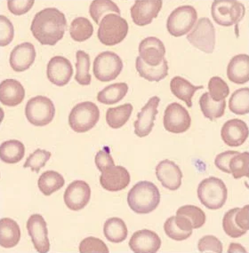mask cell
Wrapping results in <instances>:
<instances>
[{"label": "cell", "instance_id": "obj_7", "mask_svg": "<svg viewBox=\"0 0 249 253\" xmlns=\"http://www.w3.org/2000/svg\"><path fill=\"white\" fill-rule=\"evenodd\" d=\"M25 116L31 125L38 127L46 126L53 120L55 107L48 97H33L27 102Z\"/></svg>", "mask_w": 249, "mask_h": 253}, {"label": "cell", "instance_id": "obj_46", "mask_svg": "<svg viewBox=\"0 0 249 253\" xmlns=\"http://www.w3.org/2000/svg\"><path fill=\"white\" fill-rule=\"evenodd\" d=\"M14 28L8 18L0 14V46H6L13 41Z\"/></svg>", "mask_w": 249, "mask_h": 253}, {"label": "cell", "instance_id": "obj_27", "mask_svg": "<svg viewBox=\"0 0 249 253\" xmlns=\"http://www.w3.org/2000/svg\"><path fill=\"white\" fill-rule=\"evenodd\" d=\"M204 88L202 85H194L187 79L182 77H175L170 82V89L172 93L181 101H184L189 108L193 107V97L198 90Z\"/></svg>", "mask_w": 249, "mask_h": 253}, {"label": "cell", "instance_id": "obj_36", "mask_svg": "<svg viewBox=\"0 0 249 253\" xmlns=\"http://www.w3.org/2000/svg\"><path fill=\"white\" fill-rule=\"evenodd\" d=\"M76 75L75 80L81 85H89L92 81V77L89 73L90 70V56L82 50L76 53Z\"/></svg>", "mask_w": 249, "mask_h": 253}, {"label": "cell", "instance_id": "obj_37", "mask_svg": "<svg viewBox=\"0 0 249 253\" xmlns=\"http://www.w3.org/2000/svg\"><path fill=\"white\" fill-rule=\"evenodd\" d=\"M93 33L94 27L87 18H75L70 24V35L76 42L87 41L92 37Z\"/></svg>", "mask_w": 249, "mask_h": 253}, {"label": "cell", "instance_id": "obj_25", "mask_svg": "<svg viewBox=\"0 0 249 253\" xmlns=\"http://www.w3.org/2000/svg\"><path fill=\"white\" fill-rule=\"evenodd\" d=\"M229 80L236 84L249 82V55L238 54L233 57L227 67Z\"/></svg>", "mask_w": 249, "mask_h": 253}, {"label": "cell", "instance_id": "obj_16", "mask_svg": "<svg viewBox=\"0 0 249 253\" xmlns=\"http://www.w3.org/2000/svg\"><path fill=\"white\" fill-rule=\"evenodd\" d=\"M73 75V67L67 58L54 56L49 61L47 76L51 83L57 86H64L70 82Z\"/></svg>", "mask_w": 249, "mask_h": 253}, {"label": "cell", "instance_id": "obj_41", "mask_svg": "<svg viewBox=\"0 0 249 253\" xmlns=\"http://www.w3.org/2000/svg\"><path fill=\"white\" fill-rule=\"evenodd\" d=\"M240 208H233V209L228 211L226 213L224 214L223 218V231L227 236L232 238H240L241 236L246 235L247 231L241 229V227L237 225L235 221V216L237 212L239 211Z\"/></svg>", "mask_w": 249, "mask_h": 253}, {"label": "cell", "instance_id": "obj_9", "mask_svg": "<svg viewBox=\"0 0 249 253\" xmlns=\"http://www.w3.org/2000/svg\"><path fill=\"white\" fill-rule=\"evenodd\" d=\"M123 70V61L113 52H100L94 61V75L100 82H109L118 78Z\"/></svg>", "mask_w": 249, "mask_h": 253}, {"label": "cell", "instance_id": "obj_13", "mask_svg": "<svg viewBox=\"0 0 249 253\" xmlns=\"http://www.w3.org/2000/svg\"><path fill=\"white\" fill-rule=\"evenodd\" d=\"M91 198V188L84 180H75L66 188L63 199L66 206L74 211L84 209Z\"/></svg>", "mask_w": 249, "mask_h": 253}, {"label": "cell", "instance_id": "obj_4", "mask_svg": "<svg viewBox=\"0 0 249 253\" xmlns=\"http://www.w3.org/2000/svg\"><path fill=\"white\" fill-rule=\"evenodd\" d=\"M128 23L117 13H109L101 19L98 29V39L101 44L113 46L127 38Z\"/></svg>", "mask_w": 249, "mask_h": 253}, {"label": "cell", "instance_id": "obj_2", "mask_svg": "<svg viewBox=\"0 0 249 253\" xmlns=\"http://www.w3.org/2000/svg\"><path fill=\"white\" fill-rule=\"evenodd\" d=\"M160 192L155 184L143 180L136 183L127 194V204L137 214H148L157 209Z\"/></svg>", "mask_w": 249, "mask_h": 253}, {"label": "cell", "instance_id": "obj_33", "mask_svg": "<svg viewBox=\"0 0 249 253\" xmlns=\"http://www.w3.org/2000/svg\"><path fill=\"white\" fill-rule=\"evenodd\" d=\"M128 92V85L126 83H116L106 86L99 92L97 101L105 105H113L122 101Z\"/></svg>", "mask_w": 249, "mask_h": 253}, {"label": "cell", "instance_id": "obj_40", "mask_svg": "<svg viewBox=\"0 0 249 253\" xmlns=\"http://www.w3.org/2000/svg\"><path fill=\"white\" fill-rule=\"evenodd\" d=\"M176 215L184 216L193 224V229H199L205 225V214L203 210L195 205H184L176 211Z\"/></svg>", "mask_w": 249, "mask_h": 253}, {"label": "cell", "instance_id": "obj_10", "mask_svg": "<svg viewBox=\"0 0 249 253\" xmlns=\"http://www.w3.org/2000/svg\"><path fill=\"white\" fill-rule=\"evenodd\" d=\"M194 47L205 53H212L215 47V29L208 18H201L187 35Z\"/></svg>", "mask_w": 249, "mask_h": 253}, {"label": "cell", "instance_id": "obj_51", "mask_svg": "<svg viewBox=\"0 0 249 253\" xmlns=\"http://www.w3.org/2000/svg\"><path fill=\"white\" fill-rule=\"evenodd\" d=\"M227 253H249L248 251L244 248L241 244L237 243H232L229 248H228Z\"/></svg>", "mask_w": 249, "mask_h": 253}, {"label": "cell", "instance_id": "obj_26", "mask_svg": "<svg viewBox=\"0 0 249 253\" xmlns=\"http://www.w3.org/2000/svg\"><path fill=\"white\" fill-rule=\"evenodd\" d=\"M21 239V229L18 223L12 218L0 219V246L5 249L13 248Z\"/></svg>", "mask_w": 249, "mask_h": 253}, {"label": "cell", "instance_id": "obj_52", "mask_svg": "<svg viewBox=\"0 0 249 253\" xmlns=\"http://www.w3.org/2000/svg\"><path fill=\"white\" fill-rule=\"evenodd\" d=\"M4 109H2L1 107H0V124L2 123V121L4 120Z\"/></svg>", "mask_w": 249, "mask_h": 253}, {"label": "cell", "instance_id": "obj_34", "mask_svg": "<svg viewBox=\"0 0 249 253\" xmlns=\"http://www.w3.org/2000/svg\"><path fill=\"white\" fill-rule=\"evenodd\" d=\"M133 109L134 108L130 103L110 108L106 112V122L110 128L119 129L129 120Z\"/></svg>", "mask_w": 249, "mask_h": 253}, {"label": "cell", "instance_id": "obj_23", "mask_svg": "<svg viewBox=\"0 0 249 253\" xmlns=\"http://www.w3.org/2000/svg\"><path fill=\"white\" fill-rule=\"evenodd\" d=\"M164 230L167 237L181 242L188 239L193 235V224L184 216H172L164 224Z\"/></svg>", "mask_w": 249, "mask_h": 253}, {"label": "cell", "instance_id": "obj_11", "mask_svg": "<svg viewBox=\"0 0 249 253\" xmlns=\"http://www.w3.org/2000/svg\"><path fill=\"white\" fill-rule=\"evenodd\" d=\"M163 124L166 131L180 134L188 131L192 125V118L184 106L173 102L166 107Z\"/></svg>", "mask_w": 249, "mask_h": 253}, {"label": "cell", "instance_id": "obj_3", "mask_svg": "<svg viewBox=\"0 0 249 253\" xmlns=\"http://www.w3.org/2000/svg\"><path fill=\"white\" fill-rule=\"evenodd\" d=\"M198 197L205 208L213 211L221 209L227 201V187L219 178H206L198 187Z\"/></svg>", "mask_w": 249, "mask_h": 253}, {"label": "cell", "instance_id": "obj_48", "mask_svg": "<svg viewBox=\"0 0 249 253\" xmlns=\"http://www.w3.org/2000/svg\"><path fill=\"white\" fill-rule=\"evenodd\" d=\"M95 161H96L97 169L100 170V172H102L103 170L108 169L109 167L115 166L113 158L110 155L108 147H104L103 149H101L97 153Z\"/></svg>", "mask_w": 249, "mask_h": 253}, {"label": "cell", "instance_id": "obj_1", "mask_svg": "<svg viewBox=\"0 0 249 253\" xmlns=\"http://www.w3.org/2000/svg\"><path fill=\"white\" fill-rule=\"evenodd\" d=\"M67 27L65 15L55 7H48L36 13L31 31L43 45H54L62 40Z\"/></svg>", "mask_w": 249, "mask_h": 253}, {"label": "cell", "instance_id": "obj_50", "mask_svg": "<svg viewBox=\"0 0 249 253\" xmlns=\"http://www.w3.org/2000/svg\"><path fill=\"white\" fill-rule=\"evenodd\" d=\"M235 221L241 229L249 231V205L240 208L235 216Z\"/></svg>", "mask_w": 249, "mask_h": 253}, {"label": "cell", "instance_id": "obj_24", "mask_svg": "<svg viewBox=\"0 0 249 253\" xmlns=\"http://www.w3.org/2000/svg\"><path fill=\"white\" fill-rule=\"evenodd\" d=\"M25 98V89L15 79H5L0 83V102L7 107H16Z\"/></svg>", "mask_w": 249, "mask_h": 253}, {"label": "cell", "instance_id": "obj_29", "mask_svg": "<svg viewBox=\"0 0 249 253\" xmlns=\"http://www.w3.org/2000/svg\"><path fill=\"white\" fill-rule=\"evenodd\" d=\"M103 234L106 239L112 244H120L127 239L128 235L127 225L121 218L114 217L108 218L103 226Z\"/></svg>", "mask_w": 249, "mask_h": 253}, {"label": "cell", "instance_id": "obj_44", "mask_svg": "<svg viewBox=\"0 0 249 253\" xmlns=\"http://www.w3.org/2000/svg\"><path fill=\"white\" fill-rule=\"evenodd\" d=\"M79 253H109L108 246L99 238L89 236L79 244Z\"/></svg>", "mask_w": 249, "mask_h": 253}, {"label": "cell", "instance_id": "obj_19", "mask_svg": "<svg viewBox=\"0 0 249 253\" xmlns=\"http://www.w3.org/2000/svg\"><path fill=\"white\" fill-rule=\"evenodd\" d=\"M128 245L135 253H157L161 247V239L157 233L142 229L133 234Z\"/></svg>", "mask_w": 249, "mask_h": 253}, {"label": "cell", "instance_id": "obj_43", "mask_svg": "<svg viewBox=\"0 0 249 253\" xmlns=\"http://www.w3.org/2000/svg\"><path fill=\"white\" fill-rule=\"evenodd\" d=\"M51 157V152L45 149H37L31 154L27 158L25 164L23 165L24 168H31L32 171L40 172Z\"/></svg>", "mask_w": 249, "mask_h": 253}, {"label": "cell", "instance_id": "obj_35", "mask_svg": "<svg viewBox=\"0 0 249 253\" xmlns=\"http://www.w3.org/2000/svg\"><path fill=\"white\" fill-rule=\"evenodd\" d=\"M89 13L94 22L100 24L101 19L109 13L120 15V10L112 0H93L89 6Z\"/></svg>", "mask_w": 249, "mask_h": 253}, {"label": "cell", "instance_id": "obj_49", "mask_svg": "<svg viewBox=\"0 0 249 253\" xmlns=\"http://www.w3.org/2000/svg\"><path fill=\"white\" fill-rule=\"evenodd\" d=\"M240 152L233 151V150H228L225 152L219 154L214 159V165L218 168L219 170H222L225 173L231 174L230 170V162L232 160V157L236 156Z\"/></svg>", "mask_w": 249, "mask_h": 253}, {"label": "cell", "instance_id": "obj_30", "mask_svg": "<svg viewBox=\"0 0 249 253\" xmlns=\"http://www.w3.org/2000/svg\"><path fill=\"white\" fill-rule=\"evenodd\" d=\"M25 155V147L20 140H6L0 145V160L5 164H17Z\"/></svg>", "mask_w": 249, "mask_h": 253}, {"label": "cell", "instance_id": "obj_12", "mask_svg": "<svg viewBox=\"0 0 249 253\" xmlns=\"http://www.w3.org/2000/svg\"><path fill=\"white\" fill-rule=\"evenodd\" d=\"M27 230L31 236L34 248L39 253H49L50 242L48 225L40 214H33L27 221Z\"/></svg>", "mask_w": 249, "mask_h": 253}, {"label": "cell", "instance_id": "obj_42", "mask_svg": "<svg viewBox=\"0 0 249 253\" xmlns=\"http://www.w3.org/2000/svg\"><path fill=\"white\" fill-rule=\"evenodd\" d=\"M208 90L210 96L214 101H224L230 93L227 83L220 77H213L210 79Z\"/></svg>", "mask_w": 249, "mask_h": 253}, {"label": "cell", "instance_id": "obj_21", "mask_svg": "<svg viewBox=\"0 0 249 253\" xmlns=\"http://www.w3.org/2000/svg\"><path fill=\"white\" fill-rule=\"evenodd\" d=\"M138 51L141 59L151 67L160 65L166 54V47L163 42L155 37H149L142 40Z\"/></svg>", "mask_w": 249, "mask_h": 253}, {"label": "cell", "instance_id": "obj_5", "mask_svg": "<svg viewBox=\"0 0 249 253\" xmlns=\"http://www.w3.org/2000/svg\"><path fill=\"white\" fill-rule=\"evenodd\" d=\"M99 119L100 110L97 105L91 101H84L71 109L69 125L75 132L84 133L96 126Z\"/></svg>", "mask_w": 249, "mask_h": 253}, {"label": "cell", "instance_id": "obj_31", "mask_svg": "<svg viewBox=\"0 0 249 253\" xmlns=\"http://www.w3.org/2000/svg\"><path fill=\"white\" fill-rule=\"evenodd\" d=\"M65 184L62 175L55 170H47L40 175L38 180V186L41 193L49 197L54 192L60 190Z\"/></svg>", "mask_w": 249, "mask_h": 253}, {"label": "cell", "instance_id": "obj_17", "mask_svg": "<svg viewBox=\"0 0 249 253\" xmlns=\"http://www.w3.org/2000/svg\"><path fill=\"white\" fill-rule=\"evenodd\" d=\"M160 99L157 96H153L149 99L140 113L137 115V120L135 122V133L136 136L144 138L149 135L154 127V122L157 117V107Z\"/></svg>", "mask_w": 249, "mask_h": 253}, {"label": "cell", "instance_id": "obj_47", "mask_svg": "<svg viewBox=\"0 0 249 253\" xmlns=\"http://www.w3.org/2000/svg\"><path fill=\"white\" fill-rule=\"evenodd\" d=\"M35 0H7L9 12L16 16L23 15L31 11Z\"/></svg>", "mask_w": 249, "mask_h": 253}, {"label": "cell", "instance_id": "obj_39", "mask_svg": "<svg viewBox=\"0 0 249 253\" xmlns=\"http://www.w3.org/2000/svg\"><path fill=\"white\" fill-rule=\"evenodd\" d=\"M230 170L234 179L249 178V152L239 153L230 162Z\"/></svg>", "mask_w": 249, "mask_h": 253}, {"label": "cell", "instance_id": "obj_32", "mask_svg": "<svg viewBox=\"0 0 249 253\" xmlns=\"http://www.w3.org/2000/svg\"><path fill=\"white\" fill-rule=\"evenodd\" d=\"M199 106L204 117L214 121L217 118H222L225 113L226 101L225 100L214 101L210 96L209 92H205L199 99Z\"/></svg>", "mask_w": 249, "mask_h": 253}, {"label": "cell", "instance_id": "obj_15", "mask_svg": "<svg viewBox=\"0 0 249 253\" xmlns=\"http://www.w3.org/2000/svg\"><path fill=\"white\" fill-rule=\"evenodd\" d=\"M131 177L128 170L123 166H112L103 170L100 176V184L105 190L118 192L127 188Z\"/></svg>", "mask_w": 249, "mask_h": 253}, {"label": "cell", "instance_id": "obj_38", "mask_svg": "<svg viewBox=\"0 0 249 253\" xmlns=\"http://www.w3.org/2000/svg\"><path fill=\"white\" fill-rule=\"evenodd\" d=\"M229 109L239 116L249 113V87L238 89L232 93L229 101Z\"/></svg>", "mask_w": 249, "mask_h": 253}, {"label": "cell", "instance_id": "obj_28", "mask_svg": "<svg viewBox=\"0 0 249 253\" xmlns=\"http://www.w3.org/2000/svg\"><path fill=\"white\" fill-rule=\"evenodd\" d=\"M136 68L140 77L149 82H159L166 79L168 75V63L166 58L163 60L160 65L151 67L147 65L145 61L138 56L136 58Z\"/></svg>", "mask_w": 249, "mask_h": 253}, {"label": "cell", "instance_id": "obj_14", "mask_svg": "<svg viewBox=\"0 0 249 253\" xmlns=\"http://www.w3.org/2000/svg\"><path fill=\"white\" fill-rule=\"evenodd\" d=\"M163 5V0H136L131 7V17L137 26H146L157 17Z\"/></svg>", "mask_w": 249, "mask_h": 253}, {"label": "cell", "instance_id": "obj_8", "mask_svg": "<svg viewBox=\"0 0 249 253\" xmlns=\"http://www.w3.org/2000/svg\"><path fill=\"white\" fill-rule=\"evenodd\" d=\"M197 10L192 5H182L175 9L166 21V29L175 38L188 34L196 24Z\"/></svg>", "mask_w": 249, "mask_h": 253}, {"label": "cell", "instance_id": "obj_18", "mask_svg": "<svg viewBox=\"0 0 249 253\" xmlns=\"http://www.w3.org/2000/svg\"><path fill=\"white\" fill-rule=\"evenodd\" d=\"M221 136L223 142L229 147H240L249 138V126L243 120L238 118L228 120L222 127Z\"/></svg>", "mask_w": 249, "mask_h": 253}, {"label": "cell", "instance_id": "obj_45", "mask_svg": "<svg viewBox=\"0 0 249 253\" xmlns=\"http://www.w3.org/2000/svg\"><path fill=\"white\" fill-rule=\"evenodd\" d=\"M198 249L201 253H223V244L216 236H203L198 243Z\"/></svg>", "mask_w": 249, "mask_h": 253}, {"label": "cell", "instance_id": "obj_20", "mask_svg": "<svg viewBox=\"0 0 249 253\" xmlns=\"http://www.w3.org/2000/svg\"><path fill=\"white\" fill-rule=\"evenodd\" d=\"M156 176L164 188L175 191L182 186L183 172L175 162L168 159L158 163L156 167Z\"/></svg>", "mask_w": 249, "mask_h": 253}, {"label": "cell", "instance_id": "obj_22", "mask_svg": "<svg viewBox=\"0 0 249 253\" xmlns=\"http://www.w3.org/2000/svg\"><path fill=\"white\" fill-rule=\"evenodd\" d=\"M36 59L35 46L31 43L25 42L18 44L11 52L9 62L15 72H23L29 70Z\"/></svg>", "mask_w": 249, "mask_h": 253}, {"label": "cell", "instance_id": "obj_6", "mask_svg": "<svg viewBox=\"0 0 249 253\" xmlns=\"http://www.w3.org/2000/svg\"><path fill=\"white\" fill-rule=\"evenodd\" d=\"M211 14L220 26L231 27L238 24L245 15V6L239 0H214Z\"/></svg>", "mask_w": 249, "mask_h": 253}]
</instances>
